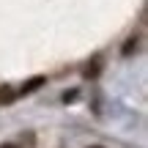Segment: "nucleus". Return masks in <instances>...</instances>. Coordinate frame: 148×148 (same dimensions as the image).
<instances>
[{"instance_id":"nucleus-1","label":"nucleus","mask_w":148,"mask_h":148,"mask_svg":"<svg viewBox=\"0 0 148 148\" xmlns=\"http://www.w3.org/2000/svg\"><path fill=\"white\" fill-rule=\"evenodd\" d=\"M44 82H47L44 77H30V79H27L25 85H22V93H33V90H38V88H41Z\"/></svg>"},{"instance_id":"nucleus-2","label":"nucleus","mask_w":148,"mask_h":148,"mask_svg":"<svg viewBox=\"0 0 148 148\" xmlns=\"http://www.w3.org/2000/svg\"><path fill=\"white\" fill-rule=\"evenodd\" d=\"M16 99V90L8 88V85H0V104H8V101Z\"/></svg>"},{"instance_id":"nucleus-3","label":"nucleus","mask_w":148,"mask_h":148,"mask_svg":"<svg viewBox=\"0 0 148 148\" xmlns=\"http://www.w3.org/2000/svg\"><path fill=\"white\" fill-rule=\"evenodd\" d=\"M99 69H101V66H99V58L90 60V66H85V77H96V74H99Z\"/></svg>"},{"instance_id":"nucleus-4","label":"nucleus","mask_w":148,"mask_h":148,"mask_svg":"<svg viewBox=\"0 0 148 148\" xmlns=\"http://www.w3.org/2000/svg\"><path fill=\"white\" fill-rule=\"evenodd\" d=\"M134 49H137V38H129V41L123 44V55H132Z\"/></svg>"},{"instance_id":"nucleus-5","label":"nucleus","mask_w":148,"mask_h":148,"mask_svg":"<svg viewBox=\"0 0 148 148\" xmlns=\"http://www.w3.org/2000/svg\"><path fill=\"white\" fill-rule=\"evenodd\" d=\"M0 148H16V145H0Z\"/></svg>"},{"instance_id":"nucleus-6","label":"nucleus","mask_w":148,"mask_h":148,"mask_svg":"<svg viewBox=\"0 0 148 148\" xmlns=\"http://www.w3.org/2000/svg\"><path fill=\"white\" fill-rule=\"evenodd\" d=\"M93 148H99V145H93Z\"/></svg>"}]
</instances>
